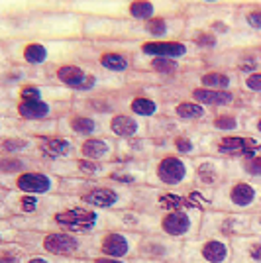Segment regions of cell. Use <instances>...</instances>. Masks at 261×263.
I'll return each mask as SVG.
<instances>
[{"instance_id": "10", "label": "cell", "mask_w": 261, "mask_h": 263, "mask_svg": "<svg viewBox=\"0 0 261 263\" xmlns=\"http://www.w3.org/2000/svg\"><path fill=\"white\" fill-rule=\"evenodd\" d=\"M136 42H87L75 57L88 61L104 73L116 77H128L136 71Z\"/></svg>"}, {"instance_id": "21", "label": "cell", "mask_w": 261, "mask_h": 263, "mask_svg": "<svg viewBox=\"0 0 261 263\" xmlns=\"http://www.w3.org/2000/svg\"><path fill=\"white\" fill-rule=\"evenodd\" d=\"M202 212L204 210L183 209L159 214V216H155V220H157V234H163V236L173 238L177 241L193 240L200 234Z\"/></svg>"}, {"instance_id": "19", "label": "cell", "mask_w": 261, "mask_h": 263, "mask_svg": "<svg viewBox=\"0 0 261 263\" xmlns=\"http://www.w3.org/2000/svg\"><path fill=\"white\" fill-rule=\"evenodd\" d=\"M189 0H122L120 18L130 22H150L163 16H187Z\"/></svg>"}, {"instance_id": "33", "label": "cell", "mask_w": 261, "mask_h": 263, "mask_svg": "<svg viewBox=\"0 0 261 263\" xmlns=\"http://www.w3.org/2000/svg\"><path fill=\"white\" fill-rule=\"evenodd\" d=\"M108 228L132 234H157V220L138 209L108 210Z\"/></svg>"}, {"instance_id": "48", "label": "cell", "mask_w": 261, "mask_h": 263, "mask_svg": "<svg viewBox=\"0 0 261 263\" xmlns=\"http://www.w3.org/2000/svg\"><path fill=\"white\" fill-rule=\"evenodd\" d=\"M28 250L22 243H0V263H22Z\"/></svg>"}, {"instance_id": "8", "label": "cell", "mask_w": 261, "mask_h": 263, "mask_svg": "<svg viewBox=\"0 0 261 263\" xmlns=\"http://www.w3.org/2000/svg\"><path fill=\"white\" fill-rule=\"evenodd\" d=\"M16 243L28 252L45 253L53 257H92L95 236H79L59 230H20Z\"/></svg>"}, {"instance_id": "52", "label": "cell", "mask_w": 261, "mask_h": 263, "mask_svg": "<svg viewBox=\"0 0 261 263\" xmlns=\"http://www.w3.org/2000/svg\"><path fill=\"white\" fill-rule=\"evenodd\" d=\"M251 234L261 236V206L251 212Z\"/></svg>"}, {"instance_id": "55", "label": "cell", "mask_w": 261, "mask_h": 263, "mask_svg": "<svg viewBox=\"0 0 261 263\" xmlns=\"http://www.w3.org/2000/svg\"><path fill=\"white\" fill-rule=\"evenodd\" d=\"M259 102H261V99H259Z\"/></svg>"}, {"instance_id": "26", "label": "cell", "mask_w": 261, "mask_h": 263, "mask_svg": "<svg viewBox=\"0 0 261 263\" xmlns=\"http://www.w3.org/2000/svg\"><path fill=\"white\" fill-rule=\"evenodd\" d=\"M0 99L12 100H49V102H73L75 92L51 83H28L10 90H0Z\"/></svg>"}, {"instance_id": "36", "label": "cell", "mask_w": 261, "mask_h": 263, "mask_svg": "<svg viewBox=\"0 0 261 263\" xmlns=\"http://www.w3.org/2000/svg\"><path fill=\"white\" fill-rule=\"evenodd\" d=\"M142 24V42H163L181 40L187 32V16H163Z\"/></svg>"}, {"instance_id": "46", "label": "cell", "mask_w": 261, "mask_h": 263, "mask_svg": "<svg viewBox=\"0 0 261 263\" xmlns=\"http://www.w3.org/2000/svg\"><path fill=\"white\" fill-rule=\"evenodd\" d=\"M230 177H241L261 183V154L239 161H230Z\"/></svg>"}, {"instance_id": "54", "label": "cell", "mask_w": 261, "mask_h": 263, "mask_svg": "<svg viewBox=\"0 0 261 263\" xmlns=\"http://www.w3.org/2000/svg\"><path fill=\"white\" fill-rule=\"evenodd\" d=\"M132 263H165V261H147V259H140V257H134Z\"/></svg>"}, {"instance_id": "6", "label": "cell", "mask_w": 261, "mask_h": 263, "mask_svg": "<svg viewBox=\"0 0 261 263\" xmlns=\"http://www.w3.org/2000/svg\"><path fill=\"white\" fill-rule=\"evenodd\" d=\"M83 40H10L0 42V59L45 69L79 53Z\"/></svg>"}, {"instance_id": "51", "label": "cell", "mask_w": 261, "mask_h": 263, "mask_svg": "<svg viewBox=\"0 0 261 263\" xmlns=\"http://www.w3.org/2000/svg\"><path fill=\"white\" fill-rule=\"evenodd\" d=\"M88 263H132V259H118V257H108V255H92V257H88Z\"/></svg>"}, {"instance_id": "45", "label": "cell", "mask_w": 261, "mask_h": 263, "mask_svg": "<svg viewBox=\"0 0 261 263\" xmlns=\"http://www.w3.org/2000/svg\"><path fill=\"white\" fill-rule=\"evenodd\" d=\"M33 169H47V165L30 155H0V177L20 175Z\"/></svg>"}, {"instance_id": "35", "label": "cell", "mask_w": 261, "mask_h": 263, "mask_svg": "<svg viewBox=\"0 0 261 263\" xmlns=\"http://www.w3.org/2000/svg\"><path fill=\"white\" fill-rule=\"evenodd\" d=\"M248 110L241 108H216L210 110V116L200 124L204 134H238L244 132Z\"/></svg>"}, {"instance_id": "49", "label": "cell", "mask_w": 261, "mask_h": 263, "mask_svg": "<svg viewBox=\"0 0 261 263\" xmlns=\"http://www.w3.org/2000/svg\"><path fill=\"white\" fill-rule=\"evenodd\" d=\"M244 132H248V134H253V136L261 138V110H257V112H250V114H248Z\"/></svg>"}, {"instance_id": "47", "label": "cell", "mask_w": 261, "mask_h": 263, "mask_svg": "<svg viewBox=\"0 0 261 263\" xmlns=\"http://www.w3.org/2000/svg\"><path fill=\"white\" fill-rule=\"evenodd\" d=\"M239 90H244L246 95L261 99V69L259 71L241 73L239 75Z\"/></svg>"}, {"instance_id": "15", "label": "cell", "mask_w": 261, "mask_h": 263, "mask_svg": "<svg viewBox=\"0 0 261 263\" xmlns=\"http://www.w3.org/2000/svg\"><path fill=\"white\" fill-rule=\"evenodd\" d=\"M87 42H142V24L122 18H85Z\"/></svg>"}, {"instance_id": "31", "label": "cell", "mask_w": 261, "mask_h": 263, "mask_svg": "<svg viewBox=\"0 0 261 263\" xmlns=\"http://www.w3.org/2000/svg\"><path fill=\"white\" fill-rule=\"evenodd\" d=\"M35 157L45 165L55 161H65L71 157H77V140L71 136H65L61 132L35 138Z\"/></svg>"}, {"instance_id": "40", "label": "cell", "mask_w": 261, "mask_h": 263, "mask_svg": "<svg viewBox=\"0 0 261 263\" xmlns=\"http://www.w3.org/2000/svg\"><path fill=\"white\" fill-rule=\"evenodd\" d=\"M77 155L100 161V163H114L116 161V140L112 136H92L77 140Z\"/></svg>"}, {"instance_id": "13", "label": "cell", "mask_w": 261, "mask_h": 263, "mask_svg": "<svg viewBox=\"0 0 261 263\" xmlns=\"http://www.w3.org/2000/svg\"><path fill=\"white\" fill-rule=\"evenodd\" d=\"M257 154H261V138L248 132L202 136V155H212L226 161H239Z\"/></svg>"}, {"instance_id": "1", "label": "cell", "mask_w": 261, "mask_h": 263, "mask_svg": "<svg viewBox=\"0 0 261 263\" xmlns=\"http://www.w3.org/2000/svg\"><path fill=\"white\" fill-rule=\"evenodd\" d=\"M85 18L67 0H0V42L85 40Z\"/></svg>"}, {"instance_id": "14", "label": "cell", "mask_w": 261, "mask_h": 263, "mask_svg": "<svg viewBox=\"0 0 261 263\" xmlns=\"http://www.w3.org/2000/svg\"><path fill=\"white\" fill-rule=\"evenodd\" d=\"M71 108H73V102L0 99V116H10V118L28 122L61 120Z\"/></svg>"}, {"instance_id": "22", "label": "cell", "mask_w": 261, "mask_h": 263, "mask_svg": "<svg viewBox=\"0 0 261 263\" xmlns=\"http://www.w3.org/2000/svg\"><path fill=\"white\" fill-rule=\"evenodd\" d=\"M61 177L49 169H33L20 175L0 177V189L28 193V195H59Z\"/></svg>"}, {"instance_id": "34", "label": "cell", "mask_w": 261, "mask_h": 263, "mask_svg": "<svg viewBox=\"0 0 261 263\" xmlns=\"http://www.w3.org/2000/svg\"><path fill=\"white\" fill-rule=\"evenodd\" d=\"M28 83H47L45 69L0 59V90H10Z\"/></svg>"}, {"instance_id": "39", "label": "cell", "mask_w": 261, "mask_h": 263, "mask_svg": "<svg viewBox=\"0 0 261 263\" xmlns=\"http://www.w3.org/2000/svg\"><path fill=\"white\" fill-rule=\"evenodd\" d=\"M157 154H159V149H157V145L150 136L116 140V161L147 163Z\"/></svg>"}, {"instance_id": "44", "label": "cell", "mask_w": 261, "mask_h": 263, "mask_svg": "<svg viewBox=\"0 0 261 263\" xmlns=\"http://www.w3.org/2000/svg\"><path fill=\"white\" fill-rule=\"evenodd\" d=\"M35 138L26 134H2L0 136V155H30L35 157Z\"/></svg>"}, {"instance_id": "38", "label": "cell", "mask_w": 261, "mask_h": 263, "mask_svg": "<svg viewBox=\"0 0 261 263\" xmlns=\"http://www.w3.org/2000/svg\"><path fill=\"white\" fill-rule=\"evenodd\" d=\"M106 134L114 140H128V138H143L147 136V120L138 118L130 112L120 110L108 118H104Z\"/></svg>"}, {"instance_id": "23", "label": "cell", "mask_w": 261, "mask_h": 263, "mask_svg": "<svg viewBox=\"0 0 261 263\" xmlns=\"http://www.w3.org/2000/svg\"><path fill=\"white\" fill-rule=\"evenodd\" d=\"M140 238H142V234L106 228V230L95 234V255L134 259V257H138Z\"/></svg>"}, {"instance_id": "20", "label": "cell", "mask_w": 261, "mask_h": 263, "mask_svg": "<svg viewBox=\"0 0 261 263\" xmlns=\"http://www.w3.org/2000/svg\"><path fill=\"white\" fill-rule=\"evenodd\" d=\"M204 67V59H167V57H143L136 55V71L159 79V83H171Z\"/></svg>"}, {"instance_id": "25", "label": "cell", "mask_w": 261, "mask_h": 263, "mask_svg": "<svg viewBox=\"0 0 261 263\" xmlns=\"http://www.w3.org/2000/svg\"><path fill=\"white\" fill-rule=\"evenodd\" d=\"M47 169L61 179H88V181H98L106 179L112 169V163H100L85 157H71L65 161H55L49 163Z\"/></svg>"}, {"instance_id": "5", "label": "cell", "mask_w": 261, "mask_h": 263, "mask_svg": "<svg viewBox=\"0 0 261 263\" xmlns=\"http://www.w3.org/2000/svg\"><path fill=\"white\" fill-rule=\"evenodd\" d=\"M212 197L214 193L200 189L196 185H189L179 191H169V189H159V186L142 185L134 189V204L132 209H138L159 216L165 212H173V210L183 209H195V210H208L212 209Z\"/></svg>"}, {"instance_id": "12", "label": "cell", "mask_w": 261, "mask_h": 263, "mask_svg": "<svg viewBox=\"0 0 261 263\" xmlns=\"http://www.w3.org/2000/svg\"><path fill=\"white\" fill-rule=\"evenodd\" d=\"M259 206L261 183H255L250 179H241V177H228L214 191V197H212V209L216 210L251 214Z\"/></svg>"}, {"instance_id": "7", "label": "cell", "mask_w": 261, "mask_h": 263, "mask_svg": "<svg viewBox=\"0 0 261 263\" xmlns=\"http://www.w3.org/2000/svg\"><path fill=\"white\" fill-rule=\"evenodd\" d=\"M59 195H65L92 206L97 210H118L130 209L134 204V189H126L110 183L106 179L88 181V179H61Z\"/></svg>"}, {"instance_id": "16", "label": "cell", "mask_w": 261, "mask_h": 263, "mask_svg": "<svg viewBox=\"0 0 261 263\" xmlns=\"http://www.w3.org/2000/svg\"><path fill=\"white\" fill-rule=\"evenodd\" d=\"M55 195H28L0 189V218H38L53 204Z\"/></svg>"}, {"instance_id": "11", "label": "cell", "mask_w": 261, "mask_h": 263, "mask_svg": "<svg viewBox=\"0 0 261 263\" xmlns=\"http://www.w3.org/2000/svg\"><path fill=\"white\" fill-rule=\"evenodd\" d=\"M195 165L191 157H183L173 152H159L147 161V185L179 191L193 185Z\"/></svg>"}, {"instance_id": "42", "label": "cell", "mask_w": 261, "mask_h": 263, "mask_svg": "<svg viewBox=\"0 0 261 263\" xmlns=\"http://www.w3.org/2000/svg\"><path fill=\"white\" fill-rule=\"evenodd\" d=\"M232 263H261V236L246 234L232 238Z\"/></svg>"}, {"instance_id": "53", "label": "cell", "mask_w": 261, "mask_h": 263, "mask_svg": "<svg viewBox=\"0 0 261 263\" xmlns=\"http://www.w3.org/2000/svg\"><path fill=\"white\" fill-rule=\"evenodd\" d=\"M59 263H88V257H59Z\"/></svg>"}, {"instance_id": "27", "label": "cell", "mask_w": 261, "mask_h": 263, "mask_svg": "<svg viewBox=\"0 0 261 263\" xmlns=\"http://www.w3.org/2000/svg\"><path fill=\"white\" fill-rule=\"evenodd\" d=\"M59 132L65 134V136L75 138V140L92 138V136H108L104 118H98V116H92L88 112H83V110L77 108H71L59 120Z\"/></svg>"}, {"instance_id": "50", "label": "cell", "mask_w": 261, "mask_h": 263, "mask_svg": "<svg viewBox=\"0 0 261 263\" xmlns=\"http://www.w3.org/2000/svg\"><path fill=\"white\" fill-rule=\"evenodd\" d=\"M22 263H59V257L45 255V253H38V252H28Z\"/></svg>"}, {"instance_id": "28", "label": "cell", "mask_w": 261, "mask_h": 263, "mask_svg": "<svg viewBox=\"0 0 261 263\" xmlns=\"http://www.w3.org/2000/svg\"><path fill=\"white\" fill-rule=\"evenodd\" d=\"M193 165H195L193 185L212 191V193L230 177V161L220 159V157L198 155L193 159Z\"/></svg>"}, {"instance_id": "4", "label": "cell", "mask_w": 261, "mask_h": 263, "mask_svg": "<svg viewBox=\"0 0 261 263\" xmlns=\"http://www.w3.org/2000/svg\"><path fill=\"white\" fill-rule=\"evenodd\" d=\"M45 77L47 83L69 88L71 92H75V97L98 90H116L126 85V77L104 73L97 65L83 61L79 57H71L67 61L45 67Z\"/></svg>"}, {"instance_id": "18", "label": "cell", "mask_w": 261, "mask_h": 263, "mask_svg": "<svg viewBox=\"0 0 261 263\" xmlns=\"http://www.w3.org/2000/svg\"><path fill=\"white\" fill-rule=\"evenodd\" d=\"M181 263H232V240L198 234L183 241Z\"/></svg>"}, {"instance_id": "30", "label": "cell", "mask_w": 261, "mask_h": 263, "mask_svg": "<svg viewBox=\"0 0 261 263\" xmlns=\"http://www.w3.org/2000/svg\"><path fill=\"white\" fill-rule=\"evenodd\" d=\"M183 83H191L196 87L214 88V90H236L239 88V73L224 67L204 65L198 71H193L185 77H181Z\"/></svg>"}, {"instance_id": "24", "label": "cell", "mask_w": 261, "mask_h": 263, "mask_svg": "<svg viewBox=\"0 0 261 263\" xmlns=\"http://www.w3.org/2000/svg\"><path fill=\"white\" fill-rule=\"evenodd\" d=\"M183 241L167 238L163 234H142L138 246V257L147 261L181 263Z\"/></svg>"}, {"instance_id": "17", "label": "cell", "mask_w": 261, "mask_h": 263, "mask_svg": "<svg viewBox=\"0 0 261 263\" xmlns=\"http://www.w3.org/2000/svg\"><path fill=\"white\" fill-rule=\"evenodd\" d=\"M246 234H251V214L216 209H208L202 212L200 236L232 240L236 236H246Z\"/></svg>"}, {"instance_id": "41", "label": "cell", "mask_w": 261, "mask_h": 263, "mask_svg": "<svg viewBox=\"0 0 261 263\" xmlns=\"http://www.w3.org/2000/svg\"><path fill=\"white\" fill-rule=\"evenodd\" d=\"M106 181L126 189H138L142 185H147V163L114 161Z\"/></svg>"}, {"instance_id": "37", "label": "cell", "mask_w": 261, "mask_h": 263, "mask_svg": "<svg viewBox=\"0 0 261 263\" xmlns=\"http://www.w3.org/2000/svg\"><path fill=\"white\" fill-rule=\"evenodd\" d=\"M163 114L169 116V118L183 122V124H196V126H200L210 116V108L198 104L196 100L173 95V97H165Z\"/></svg>"}, {"instance_id": "29", "label": "cell", "mask_w": 261, "mask_h": 263, "mask_svg": "<svg viewBox=\"0 0 261 263\" xmlns=\"http://www.w3.org/2000/svg\"><path fill=\"white\" fill-rule=\"evenodd\" d=\"M136 51L143 57H167V59H198L202 53L185 37L163 42H136Z\"/></svg>"}, {"instance_id": "43", "label": "cell", "mask_w": 261, "mask_h": 263, "mask_svg": "<svg viewBox=\"0 0 261 263\" xmlns=\"http://www.w3.org/2000/svg\"><path fill=\"white\" fill-rule=\"evenodd\" d=\"M236 20L239 30L261 40V0H238Z\"/></svg>"}, {"instance_id": "32", "label": "cell", "mask_w": 261, "mask_h": 263, "mask_svg": "<svg viewBox=\"0 0 261 263\" xmlns=\"http://www.w3.org/2000/svg\"><path fill=\"white\" fill-rule=\"evenodd\" d=\"M73 108L88 112L98 118H108L122 110V90H98L90 95H79L73 100Z\"/></svg>"}, {"instance_id": "9", "label": "cell", "mask_w": 261, "mask_h": 263, "mask_svg": "<svg viewBox=\"0 0 261 263\" xmlns=\"http://www.w3.org/2000/svg\"><path fill=\"white\" fill-rule=\"evenodd\" d=\"M122 90V110L143 120H153L163 114V87L159 79L134 71L126 77Z\"/></svg>"}, {"instance_id": "3", "label": "cell", "mask_w": 261, "mask_h": 263, "mask_svg": "<svg viewBox=\"0 0 261 263\" xmlns=\"http://www.w3.org/2000/svg\"><path fill=\"white\" fill-rule=\"evenodd\" d=\"M236 4L238 0H189L187 24L212 32L228 45V49L261 47V40L239 30Z\"/></svg>"}, {"instance_id": "2", "label": "cell", "mask_w": 261, "mask_h": 263, "mask_svg": "<svg viewBox=\"0 0 261 263\" xmlns=\"http://www.w3.org/2000/svg\"><path fill=\"white\" fill-rule=\"evenodd\" d=\"M10 222L18 230H59L79 236H95L108 228V212L87 206L65 195H55L53 204L42 216L30 220L10 218Z\"/></svg>"}]
</instances>
